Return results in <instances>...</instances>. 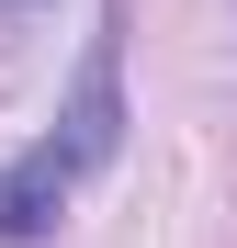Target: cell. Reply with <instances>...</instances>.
<instances>
[{
	"instance_id": "1",
	"label": "cell",
	"mask_w": 237,
	"mask_h": 248,
	"mask_svg": "<svg viewBox=\"0 0 237 248\" xmlns=\"http://www.w3.org/2000/svg\"><path fill=\"white\" fill-rule=\"evenodd\" d=\"M68 192H79V158H68L57 136H46V147L23 158V170H0V237H46Z\"/></svg>"
},
{
	"instance_id": "2",
	"label": "cell",
	"mask_w": 237,
	"mask_h": 248,
	"mask_svg": "<svg viewBox=\"0 0 237 248\" xmlns=\"http://www.w3.org/2000/svg\"><path fill=\"white\" fill-rule=\"evenodd\" d=\"M0 12H12V0H0Z\"/></svg>"
}]
</instances>
